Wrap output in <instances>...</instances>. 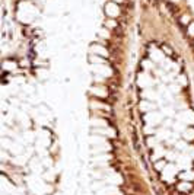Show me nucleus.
<instances>
[{
  "instance_id": "obj_1",
  "label": "nucleus",
  "mask_w": 194,
  "mask_h": 195,
  "mask_svg": "<svg viewBox=\"0 0 194 195\" xmlns=\"http://www.w3.org/2000/svg\"><path fill=\"white\" fill-rule=\"evenodd\" d=\"M105 13H107V16L108 18H115L118 15L117 5H114V3H108V5L105 6Z\"/></svg>"
}]
</instances>
